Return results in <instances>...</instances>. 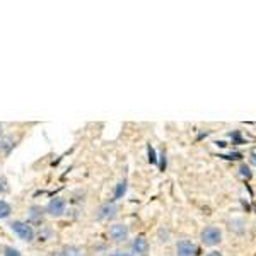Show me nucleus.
<instances>
[{"instance_id":"obj_20","label":"nucleus","mask_w":256,"mask_h":256,"mask_svg":"<svg viewBox=\"0 0 256 256\" xmlns=\"http://www.w3.org/2000/svg\"><path fill=\"white\" fill-rule=\"evenodd\" d=\"M2 132H4V125L0 123V135H2Z\"/></svg>"},{"instance_id":"obj_15","label":"nucleus","mask_w":256,"mask_h":256,"mask_svg":"<svg viewBox=\"0 0 256 256\" xmlns=\"http://www.w3.org/2000/svg\"><path fill=\"white\" fill-rule=\"evenodd\" d=\"M250 162L253 164V166H256V147L251 148V152H250Z\"/></svg>"},{"instance_id":"obj_11","label":"nucleus","mask_w":256,"mask_h":256,"mask_svg":"<svg viewBox=\"0 0 256 256\" xmlns=\"http://www.w3.org/2000/svg\"><path fill=\"white\" fill-rule=\"evenodd\" d=\"M12 214V207L10 204H7L6 200H0V218H7L10 217Z\"/></svg>"},{"instance_id":"obj_7","label":"nucleus","mask_w":256,"mask_h":256,"mask_svg":"<svg viewBox=\"0 0 256 256\" xmlns=\"http://www.w3.org/2000/svg\"><path fill=\"white\" fill-rule=\"evenodd\" d=\"M132 250H134L135 254L138 256H147L148 253V241L146 239V236H137L132 242Z\"/></svg>"},{"instance_id":"obj_14","label":"nucleus","mask_w":256,"mask_h":256,"mask_svg":"<svg viewBox=\"0 0 256 256\" xmlns=\"http://www.w3.org/2000/svg\"><path fill=\"white\" fill-rule=\"evenodd\" d=\"M9 192V184H7L6 178H0V193H7Z\"/></svg>"},{"instance_id":"obj_19","label":"nucleus","mask_w":256,"mask_h":256,"mask_svg":"<svg viewBox=\"0 0 256 256\" xmlns=\"http://www.w3.org/2000/svg\"><path fill=\"white\" fill-rule=\"evenodd\" d=\"M207 256H222V253H218V251H210Z\"/></svg>"},{"instance_id":"obj_8","label":"nucleus","mask_w":256,"mask_h":256,"mask_svg":"<svg viewBox=\"0 0 256 256\" xmlns=\"http://www.w3.org/2000/svg\"><path fill=\"white\" fill-rule=\"evenodd\" d=\"M16 138L12 137V135H6V137L0 138V154L4 156V158H7V156H10V152L16 148Z\"/></svg>"},{"instance_id":"obj_5","label":"nucleus","mask_w":256,"mask_h":256,"mask_svg":"<svg viewBox=\"0 0 256 256\" xmlns=\"http://www.w3.org/2000/svg\"><path fill=\"white\" fill-rule=\"evenodd\" d=\"M200 250L192 239H181L176 242V256H198Z\"/></svg>"},{"instance_id":"obj_17","label":"nucleus","mask_w":256,"mask_h":256,"mask_svg":"<svg viewBox=\"0 0 256 256\" xmlns=\"http://www.w3.org/2000/svg\"><path fill=\"white\" fill-rule=\"evenodd\" d=\"M148 156H150V158H148V159H150L152 162H156V158H154V148H152V147H148Z\"/></svg>"},{"instance_id":"obj_2","label":"nucleus","mask_w":256,"mask_h":256,"mask_svg":"<svg viewBox=\"0 0 256 256\" xmlns=\"http://www.w3.org/2000/svg\"><path fill=\"white\" fill-rule=\"evenodd\" d=\"M200 238L205 246H216L222 241V230L216 226H208L202 230Z\"/></svg>"},{"instance_id":"obj_12","label":"nucleus","mask_w":256,"mask_h":256,"mask_svg":"<svg viewBox=\"0 0 256 256\" xmlns=\"http://www.w3.org/2000/svg\"><path fill=\"white\" fill-rule=\"evenodd\" d=\"M126 193V181H120V183L116 184V190H114V196H113V202L120 200L123 195Z\"/></svg>"},{"instance_id":"obj_4","label":"nucleus","mask_w":256,"mask_h":256,"mask_svg":"<svg viewBox=\"0 0 256 256\" xmlns=\"http://www.w3.org/2000/svg\"><path fill=\"white\" fill-rule=\"evenodd\" d=\"M118 214V207L113 200L111 202H104L102 205H99L98 210H96V218L98 220H111L114 218Z\"/></svg>"},{"instance_id":"obj_9","label":"nucleus","mask_w":256,"mask_h":256,"mask_svg":"<svg viewBox=\"0 0 256 256\" xmlns=\"http://www.w3.org/2000/svg\"><path fill=\"white\" fill-rule=\"evenodd\" d=\"M52 256H86L79 246H64L58 251H53Z\"/></svg>"},{"instance_id":"obj_16","label":"nucleus","mask_w":256,"mask_h":256,"mask_svg":"<svg viewBox=\"0 0 256 256\" xmlns=\"http://www.w3.org/2000/svg\"><path fill=\"white\" fill-rule=\"evenodd\" d=\"M110 256H132L130 253H125V251H114V253H111Z\"/></svg>"},{"instance_id":"obj_3","label":"nucleus","mask_w":256,"mask_h":256,"mask_svg":"<svg viewBox=\"0 0 256 256\" xmlns=\"http://www.w3.org/2000/svg\"><path fill=\"white\" fill-rule=\"evenodd\" d=\"M44 212L52 217H62L65 212H67V200L62 198V196L52 198L50 204L46 205V208H44Z\"/></svg>"},{"instance_id":"obj_6","label":"nucleus","mask_w":256,"mask_h":256,"mask_svg":"<svg viewBox=\"0 0 256 256\" xmlns=\"http://www.w3.org/2000/svg\"><path fill=\"white\" fill-rule=\"evenodd\" d=\"M108 236L114 242H125L130 236V229H128L126 224H113L108 229Z\"/></svg>"},{"instance_id":"obj_18","label":"nucleus","mask_w":256,"mask_h":256,"mask_svg":"<svg viewBox=\"0 0 256 256\" xmlns=\"http://www.w3.org/2000/svg\"><path fill=\"white\" fill-rule=\"evenodd\" d=\"M241 171H242V174H246V178H250V176H251L250 169H248L246 166H242V168H241Z\"/></svg>"},{"instance_id":"obj_1","label":"nucleus","mask_w":256,"mask_h":256,"mask_svg":"<svg viewBox=\"0 0 256 256\" xmlns=\"http://www.w3.org/2000/svg\"><path fill=\"white\" fill-rule=\"evenodd\" d=\"M10 230L18 236L20 241L24 242H32L36 239V230L30 222H24V220H14L10 222Z\"/></svg>"},{"instance_id":"obj_13","label":"nucleus","mask_w":256,"mask_h":256,"mask_svg":"<svg viewBox=\"0 0 256 256\" xmlns=\"http://www.w3.org/2000/svg\"><path fill=\"white\" fill-rule=\"evenodd\" d=\"M4 256H22L19 250H16L14 246H6L4 248Z\"/></svg>"},{"instance_id":"obj_10","label":"nucleus","mask_w":256,"mask_h":256,"mask_svg":"<svg viewBox=\"0 0 256 256\" xmlns=\"http://www.w3.org/2000/svg\"><path fill=\"white\" fill-rule=\"evenodd\" d=\"M44 208L40 207V205H32L30 207V212H28V217H30V222H41L44 217Z\"/></svg>"}]
</instances>
